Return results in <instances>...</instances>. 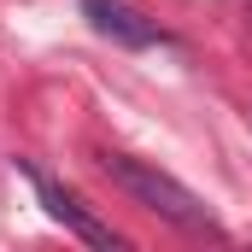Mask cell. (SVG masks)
I'll list each match as a JSON object with an SVG mask.
<instances>
[{
	"label": "cell",
	"instance_id": "obj_1",
	"mask_svg": "<svg viewBox=\"0 0 252 252\" xmlns=\"http://www.w3.org/2000/svg\"><path fill=\"white\" fill-rule=\"evenodd\" d=\"M100 170H106L135 205H147L153 217L176 223L182 235H211V241H223L217 211H211L188 182H176L170 170H158V164H147V158H129V153H100Z\"/></svg>",
	"mask_w": 252,
	"mask_h": 252
},
{
	"label": "cell",
	"instance_id": "obj_2",
	"mask_svg": "<svg viewBox=\"0 0 252 252\" xmlns=\"http://www.w3.org/2000/svg\"><path fill=\"white\" fill-rule=\"evenodd\" d=\"M82 18H88V30H94V35L118 41V47H129V53L170 47V30H164L158 18H147L141 6H129V0H82Z\"/></svg>",
	"mask_w": 252,
	"mask_h": 252
},
{
	"label": "cell",
	"instance_id": "obj_3",
	"mask_svg": "<svg viewBox=\"0 0 252 252\" xmlns=\"http://www.w3.org/2000/svg\"><path fill=\"white\" fill-rule=\"evenodd\" d=\"M18 170L30 176V188H35V199L47 205V217H53V223H64L76 241H88V247H118V235H112L94 211H82V199H76V193H64L59 182H53V176H41L35 164H18Z\"/></svg>",
	"mask_w": 252,
	"mask_h": 252
}]
</instances>
